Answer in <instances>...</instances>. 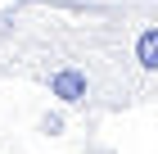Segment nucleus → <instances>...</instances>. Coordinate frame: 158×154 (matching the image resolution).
Segmentation results:
<instances>
[{"label":"nucleus","instance_id":"nucleus-1","mask_svg":"<svg viewBox=\"0 0 158 154\" xmlns=\"http://www.w3.org/2000/svg\"><path fill=\"white\" fill-rule=\"evenodd\" d=\"M23 77L77 118L135 109V86L90 5L77 0H14L0 14V82Z\"/></svg>","mask_w":158,"mask_h":154},{"label":"nucleus","instance_id":"nucleus-2","mask_svg":"<svg viewBox=\"0 0 158 154\" xmlns=\"http://www.w3.org/2000/svg\"><path fill=\"white\" fill-rule=\"evenodd\" d=\"M140 104H158V5H90Z\"/></svg>","mask_w":158,"mask_h":154},{"label":"nucleus","instance_id":"nucleus-3","mask_svg":"<svg viewBox=\"0 0 158 154\" xmlns=\"http://www.w3.org/2000/svg\"><path fill=\"white\" fill-rule=\"evenodd\" d=\"M36 131L50 136V141H59L63 131H68V109H45V113L36 118Z\"/></svg>","mask_w":158,"mask_h":154},{"label":"nucleus","instance_id":"nucleus-4","mask_svg":"<svg viewBox=\"0 0 158 154\" xmlns=\"http://www.w3.org/2000/svg\"><path fill=\"white\" fill-rule=\"evenodd\" d=\"M77 5H158V0H77Z\"/></svg>","mask_w":158,"mask_h":154}]
</instances>
